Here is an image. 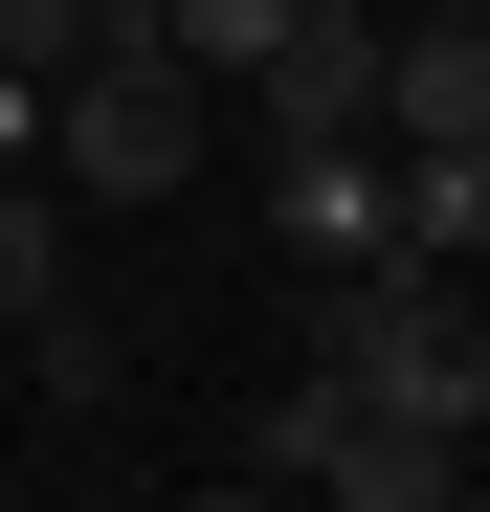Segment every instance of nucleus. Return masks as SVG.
<instances>
[{"label": "nucleus", "instance_id": "6e6552de", "mask_svg": "<svg viewBox=\"0 0 490 512\" xmlns=\"http://www.w3.org/2000/svg\"><path fill=\"white\" fill-rule=\"evenodd\" d=\"M67 312V179H0V334Z\"/></svg>", "mask_w": 490, "mask_h": 512}, {"label": "nucleus", "instance_id": "39448f33", "mask_svg": "<svg viewBox=\"0 0 490 512\" xmlns=\"http://www.w3.org/2000/svg\"><path fill=\"white\" fill-rule=\"evenodd\" d=\"M379 67H401V0H290V45L245 67L268 134H379Z\"/></svg>", "mask_w": 490, "mask_h": 512}, {"label": "nucleus", "instance_id": "7ed1b4c3", "mask_svg": "<svg viewBox=\"0 0 490 512\" xmlns=\"http://www.w3.org/2000/svg\"><path fill=\"white\" fill-rule=\"evenodd\" d=\"M245 468H268V490H312V512H446V490H468V446H446V423H401V401H357V379H290Z\"/></svg>", "mask_w": 490, "mask_h": 512}, {"label": "nucleus", "instance_id": "9d476101", "mask_svg": "<svg viewBox=\"0 0 490 512\" xmlns=\"http://www.w3.org/2000/svg\"><path fill=\"white\" fill-rule=\"evenodd\" d=\"M45 134H67V67H0V179H45Z\"/></svg>", "mask_w": 490, "mask_h": 512}, {"label": "nucleus", "instance_id": "f8f14e48", "mask_svg": "<svg viewBox=\"0 0 490 512\" xmlns=\"http://www.w3.org/2000/svg\"><path fill=\"white\" fill-rule=\"evenodd\" d=\"M90 45H156V0H90Z\"/></svg>", "mask_w": 490, "mask_h": 512}, {"label": "nucleus", "instance_id": "1a4fd4ad", "mask_svg": "<svg viewBox=\"0 0 490 512\" xmlns=\"http://www.w3.org/2000/svg\"><path fill=\"white\" fill-rule=\"evenodd\" d=\"M156 45H179V67H201V90H245V67H268V45H290V0H156Z\"/></svg>", "mask_w": 490, "mask_h": 512}, {"label": "nucleus", "instance_id": "f257e3e1", "mask_svg": "<svg viewBox=\"0 0 490 512\" xmlns=\"http://www.w3.org/2000/svg\"><path fill=\"white\" fill-rule=\"evenodd\" d=\"M312 379H357V401H401V423H490V290L468 268H335L312 290Z\"/></svg>", "mask_w": 490, "mask_h": 512}, {"label": "nucleus", "instance_id": "423d86ee", "mask_svg": "<svg viewBox=\"0 0 490 512\" xmlns=\"http://www.w3.org/2000/svg\"><path fill=\"white\" fill-rule=\"evenodd\" d=\"M490 134V0H401V67H379V156Z\"/></svg>", "mask_w": 490, "mask_h": 512}, {"label": "nucleus", "instance_id": "0eeeda50", "mask_svg": "<svg viewBox=\"0 0 490 512\" xmlns=\"http://www.w3.org/2000/svg\"><path fill=\"white\" fill-rule=\"evenodd\" d=\"M401 245H424V268H490V134H424V156H401Z\"/></svg>", "mask_w": 490, "mask_h": 512}, {"label": "nucleus", "instance_id": "20e7f679", "mask_svg": "<svg viewBox=\"0 0 490 512\" xmlns=\"http://www.w3.org/2000/svg\"><path fill=\"white\" fill-rule=\"evenodd\" d=\"M268 245L312 290H335V268H424V245H401V156L379 134H268Z\"/></svg>", "mask_w": 490, "mask_h": 512}, {"label": "nucleus", "instance_id": "9b49d317", "mask_svg": "<svg viewBox=\"0 0 490 512\" xmlns=\"http://www.w3.org/2000/svg\"><path fill=\"white\" fill-rule=\"evenodd\" d=\"M179 512H312V490H268V468H223V490H179Z\"/></svg>", "mask_w": 490, "mask_h": 512}, {"label": "nucleus", "instance_id": "ddd939ff", "mask_svg": "<svg viewBox=\"0 0 490 512\" xmlns=\"http://www.w3.org/2000/svg\"><path fill=\"white\" fill-rule=\"evenodd\" d=\"M446 512H490V468H468V490H446Z\"/></svg>", "mask_w": 490, "mask_h": 512}, {"label": "nucleus", "instance_id": "f03ea898", "mask_svg": "<svg viewBox=\"0 0 490 512\" xmlns=\"http://www.w3.org/2000/svg\"><path fill=\"white\" fill-rule=\"evenodd\" d=\"M201 112H223V90H201L179 45H90V67H67L45 179H67V201H179V179H201Z\"/></svg>", "mask_w": 490, "mask_h": 512}]
</instances>
